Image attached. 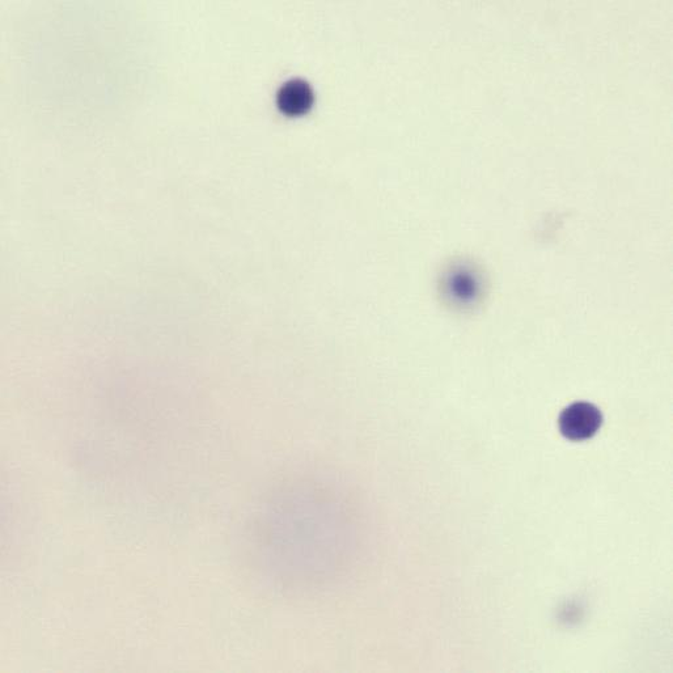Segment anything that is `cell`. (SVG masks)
Returning a JSON list of instances; mask_svg holds the SVG:
<instances>
[{
	"instance_id": "1",
	"label": "cell",
	"mask_w": 673,
	"mask_h": 673,
	"mask_svg": "<svg viewBox=\"0 0 673 673\" xmlns=\"http://www.w3.org/2000/svg\"><path fill=\"white\" fill-rule=\"evenodd\" d=\"M603 416L590 402H574L561 413L558 426L562 435L573 442H583L598 434Z\"/></svg>"
},
{
	"instance_id": "2",
	"label": "cell",
	"mask_w": 673,
	"mask_h": 673,
	"mask_svg": "<svg viewBox=\"0 0 673 673\" xmlns=\"http://www.w3.org/2000/svg\"><path fill=\"white\" fill-rule=\"evenodd\" d=\"M315 104V92L302 79H292L283 84L277 93V105L283 114L299 117L310 112Z\"/></svg>"
}]
</instances>
